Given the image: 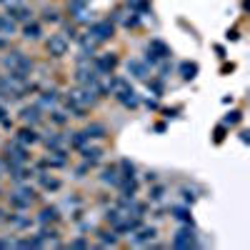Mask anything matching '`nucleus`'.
I'll return each instance as SVG.
<instances>
[{
  "label": "nucleus",
  "instance_id": "obj_1",
  "mask_svg": "<svg viewBox=\"0 0 250 250\" xmlns=\"http://www.w3.org/2000/svg\"><path fill=\"white\" fill-rule=\"evenodd\" d=\"M5 168L8 165H28L30 153H28V145H23L20 140H8L5 143Z\"/></svg>",
  "mask_w": 250,
  "mask_h": 250
},
{
  "label": "nucleus",
  "instance_id": "obj_2",
  "mask_svg": "<svg viewBox=\"0 0 250 250\" xmlns=\"http://www.w3.org/2000/svg\"><path fill=\"white\" fill-rule=\"evenodd\" d=\"M3 65H5L8 70H23V73L30 75V70H33V60H30L25 53H20V50H8L5 58H3Z\"/></svg>",
  "mask_w": 250,
  "mask_h": 250
},
{
  "label": "nucleus",
  "instance_id": "obj_3",
  "mask_svg": "<svg viewBox=\"0 0 250 250\" xmlns=\"http://www.w3.org/2000/svg\"><path fill=\"white\" fill-rule=\"evenodd\" d=\"M68 50H70V40L62 35V33H55V35H50L45 40V53L50 58H65Z\"/></svg>",
  "mask_w": 250,
  "mask_h": 250
},
{
  "label": "nucleus",
  "instance_id": "obj_4",
  "mask_svg": "<svg viewBox=\"0 0 250 250\" xmlns=\"http://www.w3.org/2000/svg\"><path fill=\"white\" fill-rule=\"evenodd\" d=\"M88 35L95 40V43H108V40L115 35L113 20H98V23H93V25L88 28Z\"/></svg>",
  "mask_w": 250,
  "mask_h": 250
},
{
  "label": "nucleus",
  "instance_id": "obj_5",
  "mask_svg": "<svg viewBox=\"0 0 250 250\" xmlns=\"http://www.w3.org/2000/svg\"><path fill=\"white\" fill-rule=\"evenodd\" d=\"M173 55V50L163 43V40L153 38L148 43V58H145V62H150V65H158V60H168Z\"/></svg>",
  "mask_w": 250,
  "mask_h": 250
},
{
  "label": "nucleus",
  "instance_id": "obj_6",
  "mask_svg": "<svg viewBox=\"0 0 250 250\" xmlns=\"http://www.w3.org/2000/svg\"><path fill=\"white\" fill-rule=\"evenodd\" d=\"M68 95H70L75 103H80L83 108H93L95 103H98V98H100V95H98V90H95V88H90V85H78V88H75V90H70Z\"/></svg>",
  "mask_w": 250,
  "mask_h": 250
},
{
  "label": "nucleus",
  "instance_id": "obj_7",
  "mask_svg": "<svg viewBox=\"0 0 250 250\" xmlns=\"http://www.w3.org/2000/svg\"><path fill=\"white\" fill-rule=\"evenodd\" d=\"M173 245L175 248H195L198 245V238H195V230H193V223H188L185 228H180V230L175 233V238H173Z\"/></svg>",
  "mask_w": 250,
  "mask_h": 250
},
{
  "label": "nucleus",
  "instance_id": "obj_8",
  "mask_svg": "<svg viewBox=\"0 0 250 250\" xmlns=\"http://www.w3.org/2000/svg\"><path fill=\"white\" fill-rule=\"evenodd\" d=\"M115 65H118L115 53H103V55H98V58L93 60V68L98 70V75H113Z\"/></svg>",
  "mask_w": 250,
  "mask_h": 250
},
{
  "label": "nucleus",
  "instance_id": "obj_9",
  "mask_svg": "<svg viewBox=\"0 0 250 250\" xmlns=\"http://www.w3.org/2000/svg\"><path fill=\"white\" fill-rule=\"evenodd\" d=\"M115 98L123 103L125 108H138V105H140V98L135 95L133 88H128V83H125V85H120V90L115 93Z\"/></svg>",
  "mask_w": 250,
  "mask_h": 250
},
{
  "label": "nucleus",
  "instance_id": "obj_10",
  "mask_svg": "<svg viewBox=\"0 0 250 250\" xmlns=\"http://www.w3.org/2000/svg\"><path fill=\"white\" fill-rule=\"evenodd\" d=\"M133 235V245H150L158 238V228H138Z\"/></svg>",
  "mask_w": 250,
  "mask_h": 250
},
{
  "label": "nucleus",
  "instance_id": "obj_11",
  "mask_svg": "<svg viewBox=\"0 0 250 250\" xmlns=\"http://www.w3.org/2000/svg\"><path fill=\"white\" fill-rule=\"evenodd\" d=\"M15 140H20L23 145H35V143H40V133L33 128V125H23V128L15 133Z\"/></svg>",
  "mask_w": 250,
  "mask_h": 250
},
{
  "label": "nucleus",
  "instance_id": "obj_12",
  "mask_svg": "<svg viewBox=\"0 0 250 250\" xmlns=\"http://www.w3.org/2000/svg\"><path fill=\"white\" fill-rule=\"evenodd\" d=\"M20 120H23L25 125H33V128H35V125L43 120V110H40L38 105H28V108L20 110Z\"/></svg>",
  "mask_w": 250,
  "mask_h": 250
},
{
  "label": "nucleus",
  "instance_id": "obj_13",
  "mask_svg": "<svg viewBox=\"0 0 250 250\" xmlns=\"http://www.w3.org/2000/svg\"><path fill=\"white\" fill-rule=\"evenodd\" d=\"M8 15L15 20V23H30V20H33V10L30 8H25V5H10L8 8Z\"/></svg>",
  "mask_w": 250,
  "mask_h": 250
},
{
  "label": "nucleus",
  "instance_id": "obj_14",
  "mask_svg": "<svg viewBox=\"0 0 250 250\" xmlns=\"http://www.w3.org/2000/svg\"><path fill=\"white\" fill-rule=\"evenodd\" d=\"M5 220L15 228V230H25V228H30V215H25L23 210H18V213H10V215H5Z\"/></svg>",
  "mask_w": 250,
  "mask_h": 250
},
{
  "label": "nucleus",
  "instance_id": "obj_15",
  "mask_svg": "<svg viewBox=\"0 0 250 250\" xmlns=\"http://www.w3.org/2000/svg\"><path fill=\"white\" fill-rule=\"evenodd\" d=\"M15 33H18V23H15V20L10 15H0V38L10 40Z\"/></svg>",
  "mask_w": 250,
  "mask_h": 250
},
{
  "label": "nucleus",
  "instance_id": "obj_16",
  "mask_svg": "<svg viewBox=\"0 0 250 250\" xmlns=\"http://www.w3.org/2000/svg\"><path fill=\"white\" fill-rule=\"evenodd\" d=\"M128 73H133V78L138 80H148V62H140V60H128L125 62Z\"/></svg>",
  "mask_w": 250,
  "mask_h": 250
},
{
  "label": "nucleus",
  "instance_id": "obj_17",
  "mask_svg": "<svg viewBox=\"0 0 250 250\" xmlns=\"http://www.w3.org/2000/svg\"><path fill=\"white\" fill-rule=\"evenodd\" d=\"M58 220H60V210H58L55 205H45L43 210L38 213V223H40V225H48V223H58Z\"/></svg>",
  "mask_w": 250,
  "mask_h": 250
},
{
  "label": "nucleus",
  "instance_id": "obj_18",
  "mask_svg": "<svg viewBox=\"0 0 250 250\" xmlns=\"http://www.w3.org/2000/svg\"><path fill=\"white\" fill-rule=\"evenodd\" d=\"M80 155H83V160H85V163L95 165V163L100 160V155H103V148H98V145H83Z\"/></svg>",
  "mask_w": 250,
  "mask_h": 250
},
{
  "label": "nucleus",
  "instance_id": "obj_19",
  "mask_svg": "<svg viewBox=\"0 0 250 250\" xmlns=\"http://www.w3.org/2000/svg\"><path fill=\"white\" fill-rule=\"evenodd\" d=\"M118 188H120L123 198H135V190H138V180H135V178H123V175H120V183H118Z\"/></svg>",
  "mask_w": 250,
  "mask_h": 250
},
{
  "label": "nucleus",
  "instance_id": "obj_20",
  "mask_svg": "<svg viewBox=\"0 0 250 250\" xmlns=\"http://www.w3.org/2000/svg\"><path fill=\"white\" fill-rule=\"evenodd\" d=\"M100 180L105 183V185H110V188H118V183H120V170L115 168V165H108V168L100 173Z\"/></svg>",
  "mask_w": 250,
  "mask_h": 250
},
{
  "label": "nucleus",
  "instance_id": "obj_21",
  "mask_svg": "<svg viewBox=\"0 0 250 250\" xmlns=\"http://www.w3.org/2000/svg\"><path fill=\"white\" fill-rule=\"evenodd\" d=\"M58 100H60V98H58L55 90H45L43 95H40V100L35 103V105H38L40 110H43V108H55V105H58Z\"/></svg>",
  "mask_w": 250,
  "mask_h": 250
},
{
  "label": "nucleus",
  "instance_id": "obj_22",
  "mask_svg": "<svg viewBox=\"0 0 250 250\" xmlns=\"http://www.w3.org/2000/svg\"><path fill=\"white\" fill-rule=\"evenodd\" d=\"M23 38L25 40H33V43L43 38V28H40V23H25L23 25Z\"/></svg>",
  "mask_w": 250,
  "mask_h": 250
},
{
  "label": "nucleus",
  "instance_id": "obj_23",
  "mask_svg": "<svg viewBox=\"0 0 250 250\" xmlns=\"http://www.w3.org/2000/svg\"><path fill=\"white\" fill-rule=\"evenodd\" d=\"M40 140H43V145H45L48 150H60L62 143H65V138H60L58 133H50L48 138H40Z\"/></svg>",
  "mask_w": 250,
  "mask_h": 250
},
{
  "label": "nucleus",
  "instance_id": "obj_24",
  "mask_svg": "<svg viewBox=\"0 0 250 250\" xmlns=\"http://www.w3.org/2000/svg\"><path fill=\"white\" fill-rule=\"evenodd\" d=\"M68 143L73 145V148H75V150H80V148H83V145H88V143H90V138L85 135V130H78V133H70V138H68Z\"/></svg>",
  "mask_w": 250,
  "mask_h": 250
},
{
  "label": "nucleus",
  "instance_id": "obj_25",
  "mask_svg": "<svg viewBox=\"0 0 250 250\" xmlns=\"http://www.w3.org/2000/svg\"><path fill=\"white\" fill-rule=\"evenodd\" d=\"M85 135L88 138H105L108 135V128L103 123H90L88 128H85Z\"/></svg>",
  "mask_w": 250,
  "mask_h": 250
},
{
  "label": "nucleus",
  "instance_id": "obj_26",
  "mask_svg": "<svg viewBox=\"0 0 250 250\" xmlns=\"http://www.w3.org/2000/svg\"><path fill=\"white\" fill-rule=\"evenodd\" d=\"M30 203H33V200L23 198L20 193H13V195H10V205L15 208V210H28V208H30Z\"/></svg>",
  "mask_w": 250,
  "mask_h": 250
},
{
  "label": "nucleus",
  "instance_id": "obj_27",
  "mask_svg": "<svg viewBox=\"0 0 250 250\" xmlns=\"http://www.w3.org/2000/svg\"><path fill=\"white\" fill-rule=\"evenodd\" d=\"M180 75L183 80H193L198 75V65L195 62H180Z\"/></svg>",
  "mask_w": 250,
  "mask_h": 250
},
{
  "label": "nucleus",
  "instance_id": "obj_28",
  "mask_svg": "<svg viewBox=\"0 0 250 250\" xmlns=\"http://www.w3.org/2000/svg\"><path fill=\"white\" fill-rule=\"evenodd\" d=\"M38 180H40V185H43L45 190H60V180H58V178H48L45 173H40Z\"/></svg>",
  "mask_w": 250,
  "mask_h": 250
},
{
  "label": "nucleus",
  "instance_id": "obj_29",
  "mask_svg": "<svg viewBox=\"0 0 250 250\" xmlns=\"http://www.w3.org/2000/svg\"><path fill=\"white\" fill-rule=\"evenodd\" d=\"M98 238H100V245H103V248H108V245H118V233H115V230L98 233Z\"/></svg>",
  "mask_w": 250,
  "mask_h": 250
},
{
  "label": "nucleus",
  "instance_id": "obj_30",
  "mask_svg": "<svg viewBox=\"0 0 250 250\" xmlns=\"http://www.w3.org/2000/svg\"><path fill=\"white\" fill-rule=\"evenodd\" d=\"M123 218H125V213L120 210V208H115V210H108V213H105V223H108L110 228H115Z\"/></svg>",
  "mask_w": 250,
  "mask_h": 250
},
{
  "label": "nucleus",
  "instance_id": "obj_31",
  "mask_svg": "<svg viewBox=\"0 0 250 250\" xmlns=\"http://www.w3.org/2000/svg\"><path fill=\"white\" fill-rule=\"evenodd\" d=\"M118 170H120V175H123V178H135V165H133L130 160H120Z\"/></svg>",
  "mask_w": 250,
  "mask_h": 250
},
{
  "label": "nucleus",
  "instance_id": "obj_32",
  "mask_svg": "<svg viewBox=\"0 0 250 250\" xmlns=\"http://www.w3.org/2000/svg\"><path fill=\"white\" fill-rule=\"evenodd\" d=\"M43 23H60V10L58 8H45L43 10Z\"/></svg>",
  "mask_w": 250,
  "mask_h": 250
},
{
  "label": "nucleus",
  "instance_id": "obj_33",
  "mask_svg": "<svg viewBox=\"0 0 250 250\" xmlns=\"http://www.w3.org/2000/svg\"><path fill=\"white\" fill-rule=\"evenodd\" d=\"M170 213H173V218L175 220H180V223H190V213H188V208H170Z\"/></svg>",
  "mask_w": 250,
  "mask_h": 250
},
{
  "label": "nucleus",
  "instance_id": "obj_34",
  "mask_svg": "<svg viewBox=\"0 0 250 250\" xmlns=\"http://www.w3.org/2000/svg\"><path fill=\"white\" fill-rule=\"evenodd\" d=\"M68 120H70V118H68L65 113H62V110H53V113H50V123H53V125H58V128H62V125H65Z\"/></svg>",
  "mask_w": 250,
  "mask_h": 250
},
{
  "label": "nucleus",
  "instance_id": "obj_35",
  "mask_svg": "<svg viewBox=\"0 0 250 250\" xmlns=\"http://www.w3.org/2000/svg\"><path fill=\"white\" fill-rule=\"evenodd\" d=\"M243 120V113L240 110H233V113H228L225 118H223V125H238Z\"/></svg>",
  "mask_w": 250,
  "mask_h": 250
},
{
  "label": "nucleus",
  "instance_id": "obj_36",
  "mask_svg": "<svg viewBox=\"0 0 250 250\" xmlns=\"http://www.w3.org/2000/svg\"><path fill=\"white\" fill-rule=\"evenodd\" d=\"M163 195H165V188L163 185H155V188H150V203H160L163 200Z\"/></svg>",
  "mask_w": 250,
  "mask_h": 250
},
{
  "label": "nucleus",
  "instance_id": "obj_37",
  "mask_svg": "<svg viewBox=\"0 0 250 250\" xmlns=\"http://www.w3.org/2000/svg\"><path fill=\"white\" fill-rule=\"evenodd\" d=\"M15 193H20V195H23V198H28V200H35V198H38V193L33 190V188H28V185H23V188H18Z\"/></svg>",
  "mask_w": 250,
  "mask_h": 250
},
{
  "label": "nucleus",
  "instance_id": "obj_38",
  "mask_svg": "<svg viewBox=\"0 0 250 250\" xmlns=\"http://www.w3.org/2000/svg\"><path fill=\"white\" fill-rule=\"evenodd\" d=\"M148 90H153V93H155V98H160V93H163V85H160L158 80H153V83L148 80Z\"/></svg>",
  "mask_w": 250,
  "mask_h": 250
},
{
  "label": "nucleus",
  "instance_id": "obj_39",
  "mask_svg": "<svg viewBox=\"0 0 250 250\" xmlns=\"http://www.w3.org/2000/svg\"><path fill=\"white\" fill-rule=\"evenodd\" d=\"M90 245V240H85V238H75V240H70V248H88Z\"/></svg>",
  "mask_w": 250,
  "mask_h": 250
},
{
  "label": "nucleus",
  "instance_id": "obj_40",
  "mask_svg": "<svg viewBox=\"0 0 250 250\" xmlns=\"http://www.w3.org/2000/svg\"><path fill=\"white\" fill-rule=\"evenodd\" d=\"M183 198H185V203H193L195 200V193L188 190V188H183Z\"/></svg>",
  "mask_w": 250,
  "mask_h": 250
},
{
  "label": "nucleus",
  "instance_id": "obj_41",
  "mask_svg": "<svg viewBox=\"0 0 250 250\" xmlns=\"http://www.w3.org/2000/svg\"><path fill=\"white\" fill-rule=\"evenodd\" d=\"M225 138V125H220V128H215V143H220Z\"/></svg>",
  "mask_w": 250,
  "mask_h": 250
},
{
  "label": "nucleus",
  "instance_id": "obj_42",
  "mask_svg": "<svg viewBox=\"0 0 250 250\" xmlns=\"http://www.w3.org/2000/svg\"><path fill=\"white\" fill-rule=\"evenodd\" d=\"M0 248H13V240H8V238H0Z\"/></svg>",
  "mask_w": 250,
  "mask_h": 250
},
{
  "label": "nucleus",
  "instance_id": "obj_43",
  "mask_svg": "<svg viewBox=\"0 0 250 250\" xmlns=\"http://www.w3.org/2000/svg\"><path fill=\"white\" fill-rule=\"evenodd\" d=\"M145 105H148V108H153V110H158V100H148Z\"/></svg>",
  "mask_w": 250,
  "mask_h": 250
},
{
  "label": "nucleus",
  "instance_id": "obj_44",
  "mask_svg": "<svg viewBox=\"0 0 250 250\" xmlns=\"http://www.w3.org/2000/svg\"><path fill=\"white\" fill-rule=\"evenodd\" d=\"M3 118H8V110H5V105H0V120Z\"/></svg>",
  "mask_w": 250,
  "mask_h": 250
},
{
  "label": "nucleus",
  "instance_id": "obj_45",
  "mask_svg": "<svg viewBox=\"0 0 250 250\" xmlns=\"http://www.w3.org/2000/svg\"><path fill=\"white\" fill-rule=\"evenodd\" d=\"M5 220V210H3V208H0V223H3Z\"/></svg>",
  "mask_w": 250,
  "mask_h": 250
},
{
  "label": "nucleus",
  "instance_id": "obj_46",
  "mask_svg": "<svg viewBox=\"0 0 250 250\" xmlns=\"http://www.w3.org/2000/svg\"><path fill=\"white\" fill-rule=\"evenodd\" d=\"M5 3H8V0H5Z\"/></svg>",
  "mask_w": 250,
  "mask_h": 250
}]
</instances>
